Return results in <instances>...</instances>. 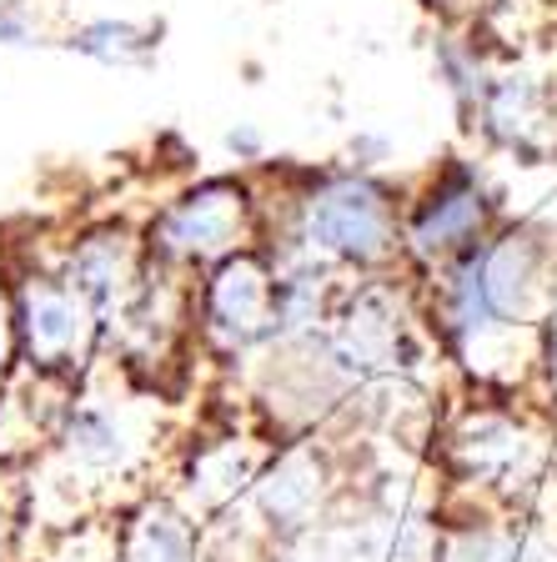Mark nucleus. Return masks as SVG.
<instances>
[{"instance_id":"nucleus-1","label":"nucleus","mask_w":557,"mask_h":562,"mask_svg":"<svg viewBox=\"0 0 557 562\" xmlns=\"http://www.w3.org/2000/svg\"><path fill=\"white\" fill-rule=\"evenodd\" d=\"M291 211H297L291 257L371 271L402 251V201L367 171L316 176L312 191L291 201Z\"/></svg>"},{"instance_id":"nucleus-2","label":"nucleus","mask_w":557,"mask_h":562,"mask_svg":"<svg viewBox=\"0 0 557 562\" xmlns=\"http://www.w3.org/2000/svg\"><path fill=\"white\" fill-rule=\"evenodd\" d=\"M256 236H261V196L242 171L197 176L141 222L146 261L181 277L216 267L221 257H236L256 246Z\"/></svg>"},{"instance_id":"nucleus-3","label":"nucleus","mask_w":557,"mask_h":562,"mask_svg":"<svg viewBox=\"0 0 557 562\" xmlns=\"http://www.w3.org/2000/svg\"><path fill=\"white\" fill-rule=\"evenodd\" d=\"M21 367L35 382L76 386L105 341V316L56 267H25L11 281Z\"/></svg>"},{"instance_id":"nucleus-4","label":"nucleus","mask_w":557,"mask_h":562,"mask_svg":"<svg viewBox=\"0 0 557 562\" xmlns=\"http://www.w3.org/2000/svg\"><path fill=\"white\" fill-rule=\"evenodd\" d=\"M271 292H277V261L261 246L221 257L191 286V337H201V347L221 362H242L271 347Z\"/></svg>"},{"instance_id":"nucleus-5","label":"nucleus","mask_w":557,"mask_h":562,"mask_svg":"<svg viewBox=\"0 0 557 562\" xmlns=\"http://www.w3.org/2000/svg\"><path fill=\"white\" fill-rule=\"evenodd\" d=\"M51 442H56L60 462L86 482L126 477L141 462V447H146L136 427V407L116 397H96V392H70L60 402Z\"/></svg>"},{"instance_id":"nucleus-6","label":"nucleus","mask_w":557,"mask_h":562,"mask_svg":"<svg viewBox=\"0 0 557 562\" xmlns=\"http://www.w3.org/2000/svg\"><path fill=\"white\" fill-rule=\"evenodd\" d=\"M56 271L111 322L121 302L136 292V281L146 277V246H141V232L121 222H91L66 241Z\"/></svg>"},{"instance_id":"nucleus-7","label":"nucleus","mask_w":557,"mask_h":562,"mask_svg":"<svg viewBox=\"0 0 557 562\" xmlns=\"http://www.w3.org/2000/svg\"><path fill=\"white\" fill-rule=\"evenodd\" d=\"M488 232V196L467 171H447L402 211V246L422 261H447L472 251Z\"/></svg>"},{"instance_id":"nucleus-8","label":"nucleus","mask_w":557,"mask_h":562,"mask_svg":"<svg viewBox=\"0 0 557 562\" xmlns=\"http://www.w3.org/2000/svg\"><path fill=\"white\" fill-rule=\"evenodd\" d=\"M322 497H326V468L312 447L281 452L252 482V507L261 517V527H267V538H297V532H307Z\"/></svg>"},{"instance_id":"nucleus-9","label":"nucleus","mask_w":557,"mask_h":562,"mask_svg":"<svg viewBox=\"0 0 557 562\" xmlns=\"http://www.w3.org/2000/svg\"><path fill=\"white\" fill-rule=\"evenodd\" d=\"M116 562H207L201 522L171 497H146L121 532Z\"/></svg>"},{"instance_id":"nucleus-10","label":"nucleus","mask_w":557,"mask_h":562,"mask_svg":"<svg viewBox=\"0 0 557 562\" xmlns=\"http://www.w3.org/2000/svg\"><path fill=\"white\" fill-rule=\"evenodd\" d=\"M60 46L105 70H141L161 56V25L131 21V15H91V21L66 25Z\"/></svg>"},{"instance_id":"nucleus-11","label":"nucleus","mask_w":557,"mask_h":562,"mask_svg":"<svg viewBox=\"0 0 557 562\" xmlns=\"http://www.w3.org/2000/svg\"><path fill=\"white\" fill-rule=\"evenodd\" d=\"M51 35L56 31L41 0H0V50H35Z\"/></svg>"},{"instance_id":"nucleus-12","label":"nucleus","mask_w":557,"mask_h":562,"mask_svg":"<svg viewBox=\"0 0 557 562\" xmlns=\"http://www.w3.org/2000/svg\"><path fill=\"white\" fill-rule=\"evenodd\" d=\"M21 367V341H15V312H11V286H0V397L11 392V376Z\"/></svg>"},{"instance_id":"nucleus-13","label":"nucleus","mask_w":557,"mask_h":562,"mask_svg":"<svg viewBox=\"0 0 557 562\" xmlns=\"http://www.w3.org/2000/svg\"><path fill=\"white\" fill-rule=\"evenodd\" d=\"M221 146H226V156H232L236 166L267 161V136H261V126H252V121H236V126L221 136Z\"/></svg>"},{"instance_id":"nucleus-14","label":"nucleus","mask_w":557,"mask_h":562,"mask_svg":"<svg viewBox=\"0 0 557 562\" xmlns=\"http://www.w3.org/2000/svg\"><path fill=\"white\" fill-rule=\"evenodd\" d=\"M352 156H357L352 166H357V171H367V166H382L387 156H392V146H387L382 136H357V140H352Z\"/></svg>"},{"instance_id":"nucleus-15","label":"nucleus","mask_w":557,"mask_h":562,"mask_svg":"<svg viewBox=\"0 0 557 562\" xmlns=\"http://www.w3.org/2000/svg\"><path fill=\"white\" fill-rule=\"evenodd\" d=\"M0 562H5V558H0Z\"/></svg>"}]
</instances>
